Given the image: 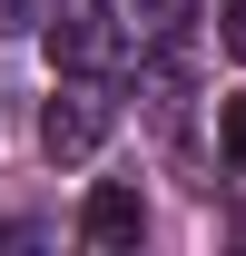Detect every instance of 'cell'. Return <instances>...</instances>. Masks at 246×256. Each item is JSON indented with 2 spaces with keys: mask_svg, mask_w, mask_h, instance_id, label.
Instances as JSON below:
<instances>
[{
  "mask_svg": "<svg viewBox=\"0 0 246 256\" xmlns=\"http://www.w3.org/2000/svg\"><path fill=\"white\" fill-rule=\"evenodd\" d=\"M216 40H226V50L246 60V0H226V30H216Z\"/></svg>",
  "mask_w": 246,
  "mask_h": 256,
  "instance_id": "obj_6",
  "label": "cell"
},
{
  "mask_svg": "<svg viewBox=\"0 0 246 256\" xmlns=\"http://www.w3.org/2000/svg\"><path fill=\"white\" fill-rule=\"evenodd\" d=\"M50 50H60V69H118L128 60V10L118 0H50Z\"/></svg>",
  "mask_w": 246,
  "mask_h": 256,
  "instance_id": "obj_2",
  "label": "cell"
},
{
  "mask_svg": "<svg viewBox=\"0 0 246 256\" xmlns=\"http://www.w3.org/2000/svg\"><path fill=\"white\" fill-rule=\"evenodd\" d=\"M50 20V0H0V40H20V30H40Z\"/></svg>",
  "mask_w": 246,
  "mask_h": 256,
  "instance_id": "obj_5",
  "label": "cell"
},
{
  "mask_svg": "<svg viewBox=\"0 0 246 256\" xmlns=\"http://www.w3.org/2000/svg\"><path fill=\"white\" fill-rule=\"evenodd\" d=\"M216 148H226V158H236V168H246V89H236V98H226V108H216Z\"/></svg>",
  "mask_w": 246,
  "mask_h": 256,
  "instance_id": "obj_4",
  "label": "cell"
},
{
  "mask_svg": "<svg viewBox=\"0 0 246 256\" xmlns=\"http://www.w3.org/2000/svg\"><path fill=\"white\" fill-rule=\"evenodd\" d=\"M108 128H118V89H108V69H69L60 89H50V108H40V148H50L60 168H79Z\"/></svg>",
  "mask_w": 246,
  "mask_h": 256,
  "instance_id": "obj_1",
  "label": "cell"
},
{
  "mask_svg": "<svg viewBox=\"0 0 246 256\" xmlns=\"http://www.w3.org/2000/svg\"><path fill=\"white\" fill-rule=\"evenodd\" d=\"M79 236H89V246H138V236H148V207H138V188H118V178H108V188H89V207H79Z\"/></svg>",
  "mask_w": 246,
  "mask_h": 256,
  "instance_id": "obj_3",
  "label": "cell"
}]
</instances>
